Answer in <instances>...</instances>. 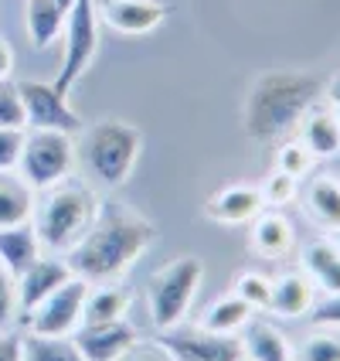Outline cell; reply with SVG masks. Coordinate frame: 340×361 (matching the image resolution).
Listing matches in <instances>:
<instances>
[{"label":"cell","instance_id":"cell-1","mask_svg":"<svg viewBox=\"0 0 340 361\" xmlns=\"http://www.w3.org/2000/svg\"><path fill=\"white\" fill-rule=\"evenodd\" d=\"M153 239H157L153 221L143 219L137 208L120 201L109 204L99 201L92 225L65 252V262L85 283H116L153 245Z\"/></svg>","mask_w":340,"mask_h":361},{"label":"cell","instance_id":"cell-2","mask_svg":"<svg viewBox=\"0 0 340 361\" xmlns=\"http://www.w3.org/2000/svg\"><path fill=\"white\" fill-rule=\"evenodd\" d=\"M323 96V79L310 72H289L276 68L256 79L241 106V126L245 137L256 143L282 140L296 133L303 113Z\"/></svg>","mask_w":340,"mask_h":361},{"label":"cell","instance_id":"cell-3","mask_svg":"<svg viewBox=\"0 0 340 361\" xmlns=\"http://www.w3.org/2000/svg\"><path fill=\"white\" fill-rule=\"evenodd\" d=\"M143 133L126 120H99L79 130L75 140V164L102 188H120L130 180L140 161Z\"/></svg>","mask_w":340,"mask_h":361},{"label":"cell","instance_id":"cell-4","mask_svg":"<svg viewBox=\"0 0 340 361\" xmlns=\"http://www.w3.org/2000/svg\"><path fill=\"white\" fill-rule=\"evenodd\" d=\"M96 212H99V198H96V191L89 184L61 180V184L48 188V191H38V204H34L31 225H34L44 249L68 252L82 239V232L92 225Z\"/></svg>","mask_w":340,"mask_h":361},{"label":"cell","instance_id":"cell-5","mask_svg":"<svg viewBox=\"0 0 340 361\" xmlns=\"http://www.w3.org/2000/svg\"><path fill=\"white\" fill-rule=\"evenodd\" d=\"M204 280V262L198 256H177V259L163 262L160 269L146 283V307H150V321L157 331L177 327L184 324L191 303L198 297V286Z\"/></svg>","mask_w":340,"mask_h":361},{"label":"cell","instance_id":"cell-6","mask_svg":"<svg viewBox=\"0 0 340 361\" xmlns=\"http://www.w3.org/2000/svg\"><path fill=\"white\" fill-rule=\"evenodd\" d=\"M75 167V133L61 130H24L18 174L34 191H48L61 180H68Z\"/></svg>","mask_w":340,"mask_h":361},{"label":"cell","instance_id":"cell-7","mask_svg":"<svg viewBox=\"0 0 340 361\" xmlns=\"http://www.w3.org/2000/svg\"><path fill=\"white\" fill-rule=\"evenodd\" d=\"M65 51H61V65L55 75V89L65 96L72 92V85L89 72V65L99 51V14H96V0H72V7L65 11Z\"/></svg>","mask_w":340,"mask_h":361},{"label":"cell","instance_id":"cell-8","mask_svg":"<svg viewBox=\"0 0 340 361\" xmlns=\"http://www.w3.org/2000/svg\"><path fill=\"white\" fill-rule=\"evenodd\" d=\"M92 283H85L82 276H72L68 283H61L55 293H48L44 300L24 314L27 331L41 334V338H65L82 324V303Z\"/></svg>","mask_w":340,"mask_h":361},{"label":"cell","instance_id":"cell-9","mask_svg":"<svg viewBox=\"0 0 340 361\" xmlns=\"http://www.w3.org/2000/svg\"><path fill=\"white\" fill-rule=\"evenodd\" d=\"M20 102H24V130H61V133H79L82 120L75 116L68 96L55 89V82L24 79L18 82Z\"/></svg>","mask_w":340,"mask_h":361},{"label":"cell","instance_id":"cell-10","mask_svg":"<svg viewBox=\"0 0 340 361\" xmlns=\"http://www.w3.org/2000/svg\"><path fill=\"white\" fill-rule=\"evenodd\" d=\"M163 351L170 361H245L241 341L235 334H218V331H204V327H167L160 331Z\"/></svg>","mask_w":340,"mask_h":361},{"label":"cell","instance_id":"cell-11","mask_svg":"<svg viewBox=\"0 0 340 361\" xmlns=\"http://www.w3.org/2000/svg\"><path fill=\"white\" fill-rule=\"evenodd\" d=\"M99 20L116 35H150L167 18V7L160 0H96Z\"/></svg>","mask_w":340,"mask_h":361},{"label":"cell","instance_id":"cell-12","mask_svg":"<svg viewBox=\"0 0 340 361\" xmlns=\"http://www.w3.org/2000/svg\"><path fill=\"white\" fill-rule=\"evenodd\" d=\"M72 341H75L85 361H113L133 341H140V334L126 317H120V321L106 324H79L72 331Z\"/></svg>","mask_w":340,"mask_h":361},{"label":"cell","instance_id":"cell-13","mask_svg":"<svg viewBox=\"0 0 340 361\" xmlns=\"http://www.w3.org/2000/svg\"><path fill=\"white\" fill-rule=\"evenodd\" d=\"M296 140H300L317 161L337 157L340 154V113L334 106H323V102L317 99L303 113L300 126H296Z\"/></svg>","mask_w":340,"mask_h":361},{"label":"cell","instance_id":"cell-14","mask_svg":"<svg viewBox=\"0 0 340 361\" xmlns=\"http://www.w3.org/2000/svg\"><path fill=\"white\" fill-rule=\"evenodd\" d=\"M75 276L68 269L65 259H55V256H38L24 273L18 276V310H34L48 293H55L61 283H68Z\"/></svg>","mask_w":340,"mask_h":361},{"label":"cell","instance_id":"cell-15","mask_svg":"<svg viewBox=\"0 0 340 361\" xmlns=\"http://www.w3.org/2000/svg\"><path fill=\"white\" fill-rule=\"evenodd\" d=\"M262 208H265V201H262L259 188H252V184H228L204 201V215L211 221H221V225H245Z\"/></svg>","mask_w":340,"mask_h":361},{"label":"cell","instance_id":"cell-16","mask_svg":"<svg viewBox=\"0 0 340 361\" xmlns=\"http://www.w3.org/2000/svg\"><path fill=\"white\" fill-rule=\"evenodd\" d=\"M241 351L248 361H293V344L286 341L279 327H272L269 321H248L239 331Z\"/></svg>","mask_w":340,"mask_h":361},{"label":"cell","instance_id":"cell-17","mask_svg":"<svg viewBox=\"0 0 340 361\" xmlns=\"http://www.w3.org/2000/svg\"><path fill=\"white\" fill-rule=\"evenodd\" d=\"M41 256V239L34 232L31 221H20V225H7L0 228V262L11 269V276L18 280L20 273Z\"/></svg>","mask_w":340,"mask_h":361},{"label":"cell","instance_id":"cell-18","mask_svg":"<svg viewBox=\"0 0 340 361\" xmlns=\"http://www.w3.org/2000/svg\"><path fill=\"white\" fill-rule=\"evenodd\" d=\"M38 204V191L18 171H0V228L31 221Z\"/></svg>","mask_w":340,"mask_h":361},{"label":"cell","instance_id":"cell-19","mask_svg":"<svg viewBox=\"0 0 340 361\" xmlns=\"http://www.w3.org/2000/svg\"><path fill=\"white\" fill-rule=\"evenodd\" d=\"M313 280L300 273H286L279 280H272V297L269 310L279 317H306V310L313 307Z\"/></svg>","mask_w":340,"mask_h":361},{"label":"cell","instance_id":"cell-20","mask_svg":"<svg viewBox=\"0 0 340 361\" xmlns=\"http://www.w3.org/2000/svg\"><path fill=\"white\" fill-rule=\"evenodd\" d=\"M24 27H27L31 44L38 51H44V48L55 44V38H61L65 11L55 0H24Z\"/></svg>","mask_w":340,"mask_h":361},{"label":"cell","instance_id":"cell-21","mask_svg":"<svg viewBox=\"0 0 340 361\" xmlns=\"http://www.w3.org/2000/svg\"><path fill=\"white\" fill-rule=\"evenodd\" d=\"M252 249L276 259V256H286L293 249V225L286 215L279 212H259L252 219Z\"/></svg>","mask_w":340,"mask_h":361},{"label":"cell","instance_id":"cell-22","mask_svg":"<svg viewBox=\"0 0 340 361\" xmlns=\"http://www.w3.org/2000/svg\"><path fill=\"white\" fill-rule=\"evenodd\" d=\"M130 307V290L120 283H102V286H89L85 303H82V324H106L126 317Z\"/></svg>","mask_w":340,"mask_h":361},{"label":"cell","instance_id":"cell-23","mask_svg":"<svg viewBox=\"0 0 340 361\" xmlns=\"http://www.w3.org/2000/svg\"><path fill=\"white\" fill-rule=\"evenodd\" d=\"M303 266H306V276L323 286V293L340 290V245L327 239L310 242L303 252Z\"/></svg>","mask_w":340,"mask_h":361},{"label":"cell","instance_id":"cell-24","mask_svg":"<svg viewBox=\"0 0 340 361\" xmlns=\"http://www.w3.org/2000/svg\"><path fill=\"white\" fill-rule=\"evenodd\" d=\"M303 204L323 228H340V178H313L303 191Z\"/></svg>","mask_w":340,"mask_h":361},{"label":"cell","instance_id":"cell-25","mask_svg":"<svg viewBox=\"0 0 340 361\" xmlns=\"http://www.w3.org/2000/svg\"><path fill=\"white\" fill-rule=\"evenodd\" d=\"M248 317H252V307L245 300H239L235 293H228V297L215 300L204 310L201 327H204V331H218V334H239L241 324L248 321Z\"/></svg>","mask_w":340,"mask_h":361},{"label":"cell","instance_id":"cell-26","mask_svg":"<svg viewBox=\"0 0 340 361\" xmlns=\"http://www.w3.org/2000/svg\"><path fill=\"white\" fill-rule=\"evenodd\" d=\"M20 361H85V358L75 348L72 334H65V338L27 334V338H20Z\"/></svg>","mask_w":340,"mask_h":361},{"label":"cell","instance_id":"cell-27","mask_svg":"<svg viewBox=\"0 0 340 361\" xmlns=\"http://www.w3.org/2000/svg\"><path fill=\"white\" fill-rule=\"evenodd\" d=\"M232 293L245 300L252 310H269V297H272V280H265L262 273H235L232 280Z\"/></svg>","mask_w":340,"mask_h":361},{"label":"cell","instance_id":"cell-28","mask_svg":"<svg viewBox=\"0 0 340 361\" xmlns=\"http://www.w3.org/2000/svg\"><path fill=\"white\" fill-rule=\"evenodd\" d=\"M313 164H317V157L300 140H286L279 147V154H276V171H282V174H289V178H296V180L306 178L313 171Z\"/></svg>","mask_w":340,"mask_h":361},{"label":"cell","instance_id":"cell-29","mask_svg":"<svg viewBox=\"0 0 340 361\" xmlns=\"http://www.w3.org/2000/svg\"><path fill=\"white\" fill-rule=\"evenodd\" d=\"M0 126L24 130V102H20L18 82L0 79Z\"/></svg>","mask_w":340,"mask_h":361},{"label":"cell","instance_id":"cell-30","mask_svg":"<svg viewBox=\"0 0 340 361\" xmlns=\"http://www.w3.org/2000/svg\"><path fill=\"white\" fill-rule=\"evenodd\" d=\"M293 361H340V338L337 334H313L310 341L300 348V355H293Z\"/></svg>","mask_w":340,"mask_h":361},{"label":"cell","instance_id":"cell-31","mask_svg":"<svg viewBox=\"0 0 340 361\" xmlns=\"http://www.w3.org/2000/svg\"><path fill=\"white\" fill-rule=\"evenodd\" d=\"M296 188H300V180L289 178V174H282V171H276V174H269V178L262 180L259 195L265 204H289V201L296 198Z\"/></svg>","mask_w":340,"mask_h":361},{"label":"cell","instance_id":"cell-32","mask_svg":"<svg viewBox=\"0 0 340 361\" xmlns=\"http://www.w3.org/2000/svg\"><path fill=\"white\" fill-rule=\"evenodd\" d=\"M306 321L313 327H340V290L323 293L320 300H313V307L306 310Z\"/></svg>","mask_w":340,"mask_h":361},{"label":"cell","instance_id":"cell-33","mask_svg":"<svg viewBox=\"0 0 340 361\" xmlns=\"http://www.w3.org/2000/svg\"><path fill=\"white\" fill-rule=\"evenodd\" d=\"M14 314H18V280L0 262V331L14 321Z\"/></svg>","mask_w":340,"mask_h":361},{"label":"cell","instance_id":"cell-34","mask_svg":"<svg viewBox=\"0 0 340 361\" xmlns=\"http://www.w3.org/2000/svg\"><path fill=\"white\" fill-rule=\"evenodd\" d=\"M20 147H24V130L0 126V171H18Z\"/></svg>","mask_w":340,"mask_h":361},{"label":"cell","instance_id":"cell-35","mask_svg":"<svg viewBox=\"0 0 340 361\" xmlns=\"http://www.w3.org/2000/svg\"><path fill=\"white\" fill-rule=\"evenodd\" d=\"M113 361H170V355L163 351V344H150V341H133L126 351H122L120 358Z\"/></svg>","mask_w":340,"mask_h":361},{"label":"cell","instance_id":"cell-36","mask_svg":"<svg viewBox=\"0 0 340 361\" xmlns=\"http://www.w3.org/2000/svg\"><path fill=\"white\" fill-rule=\"evenodd\" d=\"M0 361H20V334H0Z\"/></svg>","mask_w":340,"mask_h":361},{"label":"cell","instance_id":"cell-37","mask_svg":"<svg viewBox=\"0 0 340 361\" xmlns=\"http://www.w3.org/2000/svg\"><path fill=\"white\" fill-rule=\"evenodd\" d=\"M11 72H14V51H11V44L0 38V79H11Z\"/></svg>","mask_w":340,"mask_h":361},{"label":"cell","instance_id":"cell-38","mask_svg":"<svg viewBox=\"0 0 340 361\" xmlns=\"http://www.w3.org/2000/svg\"><path fill=\"white\" fill-rule=\"evenodd\" d=\"M323 92H327V102H330V106L340 113V72L330 82H323Z\"/></svg>","mask_w":340,"mask_h":361},{"label":"cell","instance_id":"cell-39","mask_svg":"<svg viewBox=\"0 0 340 361\" xmlns=\"http://www.w3.org/2000/svg\"><path fill=\"white\" fill-rule=\"evenodd\" d=\"M55 4H58L61 11H68V7H72V0H55Z\"/></svg>","mask_w":340,"mask_h":361}]
</instances>
